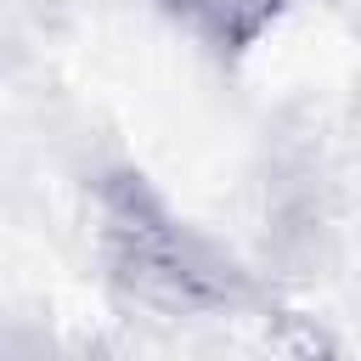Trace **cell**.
<instances>
[{
	"label": "cell",
	"instance_id": "obj_1",
	"mask_svg": "<svg viewBox=\"0 0 361 361\" xmlns=\"http://www.w3.org/2000/svg\"><path fill=\"white\" fill-rule=\"evenodd\" d=\"M90 265L107 299L152 322L288 316L259 259L197 226L135 158H102L85 175Z\"/></svg>",
	"mask_w": 361,
	"mask_h": 361
},
{
	"label": "cell",
	"instance_id": "obj_2",
	"mask_svg": "<svg viewBox=\"0 0 361 361\" xmlns=\"http://www.w3.org/2000/svg\"><path fill=\"white\" fill-rule=\"evenodd\" d=\"M152 11L220 68H243L293 11V0H152Z\"/></svg>",
	"mask_w": 361,
	"mask_h": 361
}]
</instances>
